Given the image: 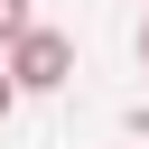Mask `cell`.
Instances as JSON below:
<instances>
[{"label":"cell","mask_w":149,"mask_h":149,"mask_svg":"<svg viewBox=\"0 0 149 149\" xmlns=\"http://www.w3.org/2000/svg\"><path fill=\"white\" fill-rule=\"evenodd\" d=\"M28 19H37V0H0V47H9V37L28 28Z\"/></svg>","instance_id":"cell-2"},{"label":"cell","mask_w":149,"mask_h":149,"mask_svg":"<svg viewBox=\"0 0 149 149\" xmlns=\"http://www.w3.org/2000/svg\"><path fill=\"white\" fill-rule=\"evenodd\" d=\"M140 65H149V19H140Z\"/></svg>","instance_id":"cell-4"},{"label":"cell","mask_w":149,"mask_h":149,"mask_svg":"<svg viewBox=\"0 0 149 149\" xmlns=\"http://www.w3.org/2000/svg\"><path fill=\"white\" fill-rule=\"evenodd\" d=\"M0 65H9V84H19V93H65V84H74V37H65V28H47V19H28V28L0 47Z\"/></svg>","instance_id":"cell-1"},{"label":"cell","mask_w":149,"mask_h":149,"mask_svg":"<svg viewBox=\"0 0 149 149\" xmlns=\"http://www.w3.org/2000/svg\"><path fill=\"white\" fill-rule=\"evenodd\" d=\"M9 112H19V84H9V65H0V121H9Z\"/></svg>","instance_id":"cell-3"}]
</instances>
